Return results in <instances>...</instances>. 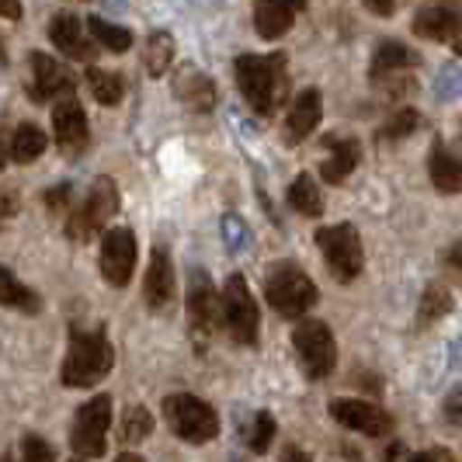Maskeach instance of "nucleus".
<instances>
[{"mask_svg":"<svg viewBox=\"0 0 462 462\" xmlns=\"http://www.w3.org/2000/svg\"><path fill=\"white\" fill-rule=\"evenodd\" d=\"M233 73H236V88L244 94V101L261 118H272L285 105V94H289V60H285V52H268V56L244 52V56H236Z\"/></svg>","mask_w":462,"mask_h":462,"instance_id":"f257e3e1","label":"nucleus"},{"mask_svg":"<svg viewBox=\"0 0 462 462\" xmlns=\"http://www.w3.org/2000/svg\"><path fill=\"white\" fill-rule=\"evenodd\" d=\"M116 369V347L108 341L105 327H69V345L60 379L67 390H91L108 372Z\"/></svg>","mask_w":462,"mask_h":462,"instance_id":"f03ea898","label":"nucleus"},{"mask_svg":"<svg viewBox=\"0 0 462 462\" xmlns=\"http://www.w3.org/2000/svg\"><path fill=\"white\" fill-rule=\"evenodd\" d=\"M264 296L275 306V313L296 320L302 317L310 306H317V285L313 278L302 272L296 261H278L268 268V278H264Z\"/></svg>","mask_w":462,"mask_h":462,"instance_id":"7ed1b4c3","label":"nucleus"},{"mask_svg":"<svg viewBox=\"0 0 462 462\" xmlns=\"http://www.w3.org/2000/svg\"><path fill=\"white\" fill-rule=\"evenodd\" d=\"M163 420L171 424V431L188 445H206L219 435V417L206 400L191 393H171L163 400Z\"/></svg>","mask_w":462,"mask_h":462,"instance_id":"20e7f679","label":"nucleus"},{"mask_svg":"<svg viewBox=\"0 0 462 462\" xmlns=\"http://www.w3.org/2000/svg\"><path fill=\"white\" fill-rule=\"evenodd\" d=\"M108 424H112V396L101 393L91 396L77 417H73V428H69V448L80 456V459H101L105 448H108Z\"/></svg>","mask_w":462,"mask_h":462,"instance_id":"39448f33","label":"nucleus"},{"mask_svg":"<svg viewBox=\"0 0 462 462\" xmlns=\"http://www.w3.org/2000/svg\"><path fill=\"white\" fill-rule=\"evenodd\" d=\"M317 247L324 251V261L330 275L337 282H355L365 268V251H362V236L351 223L337 226H320L317 230Z\"/></svg>","mask_w":462,"mask_h":462,"instance_id":"423d86ee","label":"nucleus"},{"mask_svg":"<svg viewBox=\"0 0 462 462\" xmlns=\"http://www.w3.org/2000/svg\"><path fill=\"white\" fill-rule=\"evenodd\" d=\"M219 310H223V324L230 330V337L236 345H254L257 341V327H261V313H257L254 292L247 285V278L240 272H233L223 285V296H219Z\"/></svg>","mask_w":462,"mask_h":462,"instance_id":"0eeeda50","label":"nucleus"},{"mask_svg":"<svg viewBox=\"0 0 462 462\" xmlns=\"http://www.w3.org/2000/svg\"><path fill=\"white\" fill-rule=\"evenodd\" d=\"M118 212V185L112 178H97L88 191V199L77 208H69L67 216V236L84 244L97 230H105V223Z\"/></svg>","mask_w":462,"mask_h":462,"instance_id":"6e6552de","label":"nucleus"},{"mask_svg":"<svg viewBox=\"0 0 462 462\" xmlns=\"http://www.w3.org/2000/svg\"><path fill=\"white\" fill-rule=\"evenodd\" d=\"M292 347L300 355L306 379H313V383L327 379L337 369V341L324 320H300V327L292 330Z\"/></svg>","mask_w":462,"mask_h":462,"instance_id":"1a4fd4ad","label":"nucleus"},{"mask_svg":"<svg viewBox=\"0 0 462 462\" xmlns=\"http://www.w3.org/2000/svg\"><path fill=\"white\" fill-rule=\"evenodd\" d=\"M417 67H420V56H417L414 49L396 42V39H386V42H379L375 52H372L369 77H372V84L386 88L393 97H403L407 91H414V80H411L407 73Z\"/></svg>","mask_w":462,"mask_h":462,"instance_id":"9d476101","label":"nucleus"},{"mask_svg":"<svg viewBox=\"0 0 462 462\" xmlns=\"http://www.w3.org/2000/svg\"><path fill=\"white\" fill-rule=\"evenodd\" d=\"M219 296H216V285L208 282V272L195 268L188 278V330H191V341L199 351H206L212 334H216V320H219Z\"/></svg>","mask_w":462,"mask_h":462,"instance_id":"9b49d317","label":"nucleus"},{"mask_svg":"<svg viewBox=\"0 0 462 462\" xmlns=\"http://www.w3.org/2000/svg\"><path fill=\"white\" fill-rule=\"evenodd\" d=\"M330 417L347 428V431H358L365 439H390L393 435V417L386 414L383 407H375L369 400H351V396H341V400H330Z\"/></svg>","mask_w":462,"mask_h":462,"instance_id":"f8f14e48","label":"nucleus"},{"mask_svg":"<svg viewBox=\"0 0 462 462\" xmlns=\"http://www.w3.org/2000/svg\"><path fill=\"white\" fill-rule=\"evenodd\" d=\"M136 233L129 226H116L101 236V278L108 285H129L133 268H136Z\"/></svg>","mask_w":462,"mask_h":462,"instance_id":"ddd939ff","label":"nucleus"},{"mask_svg":"<svg viewBox=\"0 0 462 462\" xmlns=\"http://www.w3.org/2000/svg\"><path fill=\"white\" fill-rule=\"evenodd\" d=\"M28 63H32V80H28V97L32 101L46 105L52 97H63V101L73 97L77 80H73V73L60 60H52L49 52H32Z\"/></svg>","mask_w":462,"mask_h":462,"instance_id":"4468645a","label":"nucleus"},{"mask_svg":"<svg viewBox=\"0 0 462 462\" xmlns=\"http://www.w3.org/2000/svg\"><path fill=\"white\" fill-rule=\"evenodd\" d=\"M52 133H56V146L67 153V157H80L91 143V122L88 112L80 108L77 97H67L52 108Z\"/></svg>","mask_w":462,"mask_h":462,"instance_id":"2eb2a0df","label":"nucleus"},{"mask_svg":"<svg viewBox=\"0 0 462 462\" xmlns=\"http://www.w3.org/2000/svg\"><path fill=\"white\" fill-rule=\"evenodd\" d=\"M462 24L459 4H424L414 14V32L428 42H452Z\"/></svg>","mask_w":462,"mask_h":462,"instance_id":"dca6fc26","label":"nucleus"},{"mask_svg":"<svg viewBox=\"0 0 462 462\" xmlns=\"http://www.w3.org/2000/svg\"><path fill=\"white\" fill-rule=\"evenodd\" d=\"M143 300L150 310H167V302L174 300V264L167 244H157L150 254V268L143 278Z\"/></svg>","mask_w":462,"mask_h":462,"instance_id":"f3484780","label":"nucleus"},{"mask_svg":"<svg viewBox=\"0 0 462 462\" xmlns=\"http://www.w3.org/2000/svg\"><path fill=\"white\" fill-rule=\"evenodd\" d=\"M324 146L330 150V157L320 163V174H324L327 185H345L347 174L358 167L362 161V143L355 136H341V133H327Z\"/></svg>","mask_w":462,"mask_h":462,"instance_id":"a211bd4d","label":"nucleus"},{"mask_svg":"<svg viewBox=\"0 0 462 462\" xmlns=\"http://www.w3.org/2000/svg\"><path fill=\"white\" fill-rule=\"evenodd\" d=\"M320 118H324V97H320L317 88H310V91H302L300 97L292 101V108H289V116H285V125H282L285 143H289V146L302 143V139L320 125Z\"/></svg>","mask_w":462,"mask_h":462,"instance_id":"6ab92c4d","label":"nucleus"},{"mask_svg":"<svg viewBox=\"0 0 462 462\" xmlns=\"http://www.w3.org/2000/svg\"><path fill=\"white\" fill-rule=\"evenodd\" d=\"M302 7L306 4H296V0H264V4H254V28L261 39H268V42H275L282 39L296 18L302 14Z\"/></svg>","mask_w":462,"mask_h":462,"instance_id":"aec40b11","label":"nucleus"},{"mask_svg":"<svg viewBox=\"0 0 462 462\" xmlns=\"http://www.w3.org/2000/svg\"><path fill=\"white\" fill-rule=\"evenodd\" d=\"M174 94H178L181 105H188L191 112H202V116L216 108V97H219L216 80L195 67H185L178 77H174Z\"/></svg>","mask_w":462,"mask_h":462,"instance_id":"412c9836","label":"nucleus"},{"mask_svg":"<svg viewBox=\"0 0 462 462\" xmlns=\"http://www.w3.org/2000/svg\"><path fill=\"white\" fill-rule=\"evenodd\" d=\"M49 42L60 49L67 60H84V63L94 60V46L84 39V24H80L77 14H56L49 22Z\"/></svg>","mask_w":462,"mask_h":462,"instance_id":"4be33fe9","label":"nucleus"},{"mask_svg":"<svg viewBox=\"0 0 462 462\" xmlns=\"http://www.w3.org/2000/svg\"><path fill=\"white\" fill-rule=\"evenodd\" d=\"M428 174H431V185L439 188L441 195H462V161L445 143L431 146V153H428Z\"/></svg>","mask_w":462,"mask_h":462,"instance_id":"5701e85b","label":"nucleus"},{"mask_svg":"<svg viewBox=\"0 0 462 462\" xmlns=\"http://www.w3.org/2000/svg\"><path fill=\"white\" fill-rule=\"evenodd\" d=\"M448 313H452V292H448V285L431 282V285L420 292V302H417V330L439 324L441 317H448Z\"/></svg>","mask_w":462,"mask_h":462,"instance_id":"b1692460","label":"nucleus"},{"mask_svg":"<svg viewBox=\"0 0 462 462\" xmlns=\"http://www.w3.org/2000/svg\"><path fill=\"white\" fill-rule=\"evenodd\" d=\"M0 306L4 310H18V313H39L42 300H39V292H32L28 285H22L18 278L0 264Z\"/></svg>","mask_w":462,"mask_h":462,"instance_id":"393cba45","label":"nucleus"},{"mask_svg":"<svg viewBox=\"0 0 462 462\" xmlns=\"http://www.w3.org/2000/svg\"><path fill=\"white\" fill-rule=\"evenodd\" d=\"M49 136L35 125V122H22L14 133H11V157L18 163H32L46 153Z\"/></svg>","mask_w":462,"mask_h":462,"instance_id":"a878e982","label":"nucleus"},{"mask_svg":"<svg viewBox=\"0 0 462 462\" xmlns=\"http://www.w3.org/2000/svg\"><path fill=\"white\" fill-rule=\"evenodd\" d=\"M174 63V39L171 32H150L146 46H143V67L150 77H163Z\"/></svg>","mask_w":462,"mask_h":462,"instance_id":"bb28decb","label":"nucleus"},{"mask_svg":"<svg viewBox=\"0 0 462 462\" xmlns=\"http://www.w3.org/2000/svg\"><path fill=\"white\" fill-rule=\"evenodd\" d=\"M289 206L296 208L300 216H310V219H320L324 216V195L317 181L310 174H300L292 185H289Z\"/></svg>","mask_w":462,"mask_h":462,"instance_id":"cd10ccee","label":"nucleus"},{"mask_svg":"<svg viewBox=\"0 0 462 462\" xmlns=\"http://www.w3.org/2000/svg\"><path fill=\"white\" fill-rule=\"evenodd\" d=\"M88 88H91L94 101L105 108H112L125 97V80H122V73H112V69L91 67L88 69Z\"/></svg>","mask_w":462,"mask_h":462,"instance_id":"c85d7f7f","label":"nucleus"},{"mask_svg":"<svg viewBox=\"0 0 462 462\" xmlns=\"http://www.w3.org/2000/svg\"><path fill=\"white\" fill-rule=\"evenodd\" d=\"M153 435V414H150V407H129L125 414H122V424H118V441H125V445H139V441H146Z\"/></svg>","mask_w":462,"mask_h":462,"instance_id":"c756f323","label":"nucleus"},{"mask_svg":"<svg viewBox=\"0 0 462 462\" xmlns=\"http://www.w3.org/2000/svg\"><path fill=\"white\" fill-rule=\"evenodd\" d=\"M88 32L94 35V42H101L108 52H125V49L133 46V32H125L122 24L105 22V18H97V14L88 18Z\"/></svg>","mask_w":462,"mask_h":462,"instance_id":"7c9ffc66","label":"nucleus"},{"mask_svg":"<svg viewBox=\"0 0 462 462\" xmlns=\"http://www.w3.org/2000/svg\"><path fill=\"white\" fill-rule=\"evenodd\" d=\"M417 125H420V116H417V108L403 105V108H396L393 116H390L386 122H383V125H379L375 139H379V143H400V139L411 136Z\"/></svg>","mask_w":462,"mask_h":462,"instance_id":"2f4dec72","label":"nucleus"},{"mask_svg":"<svg viewBox=\"0 0 462 462\" xmlns=\"http://www.w3.org/2000/svg\"><path fill=\"white\" fill-rule=\"evenodd\" d=\"M275 431H278L275 417L268 414V411H257L254 420H251V428H247V448H251V452H257V456H264V452L272 448Z\"/></svg>","mask_w":462,"mask_h":462,"instance_id":"473e14b6","label":"nucleus"},{"mask_svg":"<svg viewBox=\"0 0 462 462\" xmlns=\"http://www.w3.org/2000/svg\"><path fill=\"white\" fill-rule=\"evenodd\" d=\"M223 240L230 251H247L251 247V230L244 226L240 216H223Z\"/></svg>","mask_w":462,"mask_h":462,"instance_id":"72a5a7b5","label":"nucleus"},{"mask_svg":"<svg viewBox=\"0 0 462 462\" xmlns=\"http://www.w3.org/2000/svg\"><path fill=\"white\" fill-rule=\"evenodd\" d=\"M462 94V67H445L435 80V97L439 101H452Z\"/></svg>","mask_w":462,"mask_h":462,"instance_id":"f704fd0d","label":"nucleus"},{"mask_svg":"<svg viewBox=\"0 0 462 462\" xmlns=\"http://www.w3.org/2000/svg\"><path fill=\"white\" fill-rule=\"evenodd\" d=\"M22 462H56V452L46 439L39 435H24L22 439Z\"/></svg>","mask_w":462,"mask_h":462,"instance_id":"c9c22d12","label":"nucleus"},{"mask_svg":"<svg viewBox=\"0 0 462 462\" xmlns=\"http://www.w3.org/2000/svg\"><path fill=\"white\" fill-rule=\"evenodd\" d=\"M69 206H73V188L69 185H56L46 191V208L56 212V216H69Z\"/></svg>","mask_w":462,"mask_h":462,"instance_id":"e433bc0d","label":"nucleus"},{"mask_svg":"<svg viewBox=\"0 0 462 462\" xmlns=\"http://www.w3.org/2000/svg\"><path fill=\"white\" fill-rule=\"evenodd\" d=\"M441 414H445V420H448V424H459V428H462V386L445 396Z\"/></svg>","mask_w":462,"mask_h":462,"instance_id":"4c0bfd02","label":"nucleus"},{"mask_svg":"<svg viewBox=\"0 0 462 462\" xmlns=\"http://www.w3.org/2000/svg\"><path fill=\"white\" fill-rule=\"evenodd\" d=\"M441 264H445V272H448V275L459 278V282H462V240H456V244L445 251Z\"/></svg>","mask_w":462,"mask_h":462,"instance_id":"58836bf2","label":"nucleus"},{"mask_svg":"<svg viewBox=\"0 0 462 462\" xmlns=\"http://www.w3.org/2000/svg\"><path fill=\"white\" fill-rule=\"evenodd\" d=\"M403 462H459L448 448H428V452H417V456H407Z\"/></svg>","mask_w":462,"mask_h":462,"instance_id":"ea45409f","label":"nucleus"},{"mask_svg":"<svg viewBox=\"0 0 462 462\" xmlns=\"http://www.w3.org/2000/svg\"><path fill=\"white\" fill-rule=\"evenodd\" d=\"M282 462H313V459H310V452H302L300 445H285V452H282Z\"/></svg>","mask_w":462,"mask_h":462,"instance_id":"a19ab883","label":"nucleus"},{"mask_svg":"<svg viewBox=\"0 0 462 462\" xmlns=\"http://www.w3.org/2000/svg\"><path fill=\"white\" fill-rule=\"evenodd\" d=\"M7 161H11V133L0 129V171L7 167Z\"/></svg>","mask_w":462,"mask_h":462,"instance_id":"79ce46f5","label":"nucleus"},{"mask_svg":"<svg viewBox=\"0 0 462 462\" xmlns=\"http://www.w3.org/2000/svg\"><path fill=\"white\" fill-rule=\"evenodd\" d=\"M24 14L22 4H0V18H7V22H18Z\"/></svg>","mask_w":462,"mask_h":462,"instance_id":"37998d69","label":"nucleus"},{"mask_svg":"<svg viewBox=\"0 0 462 462\" xmlns=\"http://www.w3.org/2000/svg\"><path fill=\"white\" fill-rule=\"evenodd\" d=\"M365 11H372V14H379V18H390V14H396V4H365Z\"/></svg>","mask_w":462,"mask_h":462,"instance_id":"c03bdc74","label":"nucleus"},{"mask_svg":"<svg viewBox=\"0 0 462 462\" xmlns=\"http://www.w3.org/2000/svg\"><path fill=\"white\" fill-rule=\"evenodd\" d=\"M452 365L462 369V341H456V347H452Z\"/></svg>","mask_w":462,"mask_h":462,"instance_id":"a18cd8bd","label":"nucleus"},{"mask_svg":"<svg viewBox=\"0 0 462 462\" xmlns=\"http://www.w3.org/2000/svg\"><path fill=\"white\" fill-rule=\"evenodd\" d=\"M116 462H146V459H143V456H136V452H122Z\"/></svg>","mask_w":462,"mask_h":462,"instance_id":"49530a36","label":"nucleus"},{"mask_svg":"<svg viewBox=\"0 0 462 462\" xmlns=\"http://www.w3.org/2000/svg\"><path fill=\"white\" fill-rule=\"evenodd\" d=\"M452 49H456V56H462V24L459 32H456V39H452Z\"/></svg>","mask_w":462,"mask_h":462,"instance_id":"de8ad7c7","label":"nucleus"},{"mask_svg":"<svg viewBox=\"0 0 462 462\" xmlns=\"http://www.w3.org/2000/svg\"><path fill=\"white\" fill-rule=\"evenodd\" d=\"M0 462H18L14 456H0Z\"/></svg>","mask_w":462,"mask_h":462,"instance_id":"09e8293b","label":"nucleus"},{"mask_svg":"<svg viewBox=\"0 0 462 462\" xmlns=\"http://www.w3.org/2000/svg\"><path fill=\"white\" fill-rule=\"evenodd\" d=\"M69 462H84V459H69Z\"/></svg>","mask_w":462,"mask_h":462,"instance_id":"8fccbe9b","label":"nucleus"}]
</instances>
